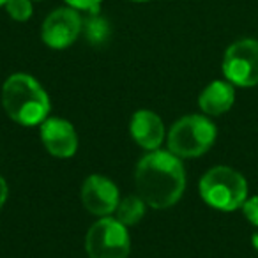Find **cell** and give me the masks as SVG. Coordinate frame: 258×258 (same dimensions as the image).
Wrapping results in <instances>:
<instances>
[{"mask_svg": "<svg viewBox=\"0 0 258 258\" xmlns=\"http://www.w3.org/2000/svg\"><path fill=\"white\" fill-rule=\"evenodd\" d=\"M235 101V90L230 82L216 80L202 90L198 104L207 115H221L232 108Z\"/></svg>", "mask_w": 258, "mask_h": 258, "instance_id": "obj_11", "label": "cell"}, {"mask_svg": "<svg viewBox=\"0 0 258 258\" xmlns=\"http://www.w3.org/2000/svg\"><path fill=\"white\" fill-rule=\"evenodd\" d=\"M97 13H89V18L83 20V32H85L87 39L92 44H101L103 41H106L108 34H110L108 22L104 18H101V16H97Z\"/></svg>", "mask_w": 258, "mask_h": 258, "instance_id": "obj_13", "label": "cell"}, {"mask_svg": "<svg viewBox=\"0 0 258 258\" xmlns=\"http://www.w3.org/2000/svg\"><path fill=\"white\" fill-rule=\"evenodd\" d=\"M145 202L142 200L137 195H131V197H125L118 202L117 209H115V219L120 221L124 226L137 225L145 214Z\"/></svg>", "mask_w": 258, "mask_h": 258, "instance_id": "obj_12", "label": "cell"}, {"mask_svg": "<svg viewBox=\"0 0 258 258\" xmlns=\"http://www.w3.org/2000/svg\"><path fill=\"white\" fill-rule=\"evenodd\" d=\"M138 197L154 209H168L179 202L186 187L180 158L166 151H152L142 158L135 172Z\"/></svg>", "mask_w": 258, "mask_h": 258, "instance_id": "obj_1", "label": "cell"}, {"mask_svg": "<svg viewBox=\"0 0 258 258\" xmlns=\"http://www.w3.org/2000/svg\"><path fill=\"white\" fill-rule=\"evenodd\" d=\"M83 30V20L73 8H60L51 11L41 27V37L44 44L53 50H64L71 46Z\"/></svg>", "mask_w": 258, "mask_h": 258, "instance_id": "obj_7", "label": "cell"}, {"mask_svg": "<svg viewBox=\"0 0 258 258\" xmlns=\"http://www.w3.org/2000/svg\"><path fill=\"white\" fill-rule=\"evenodd\" d=\"M242 211L246 214L247 221L253 223L254 226H258V197L247 198L242 205Z\"/></svg>", "mask_w": 258, "mask_h": 258, "instance_id": "obj_16", "label": "cell"}, {"mask_svg": "<svg viewBox=\"0 0 258 258\" xmlns=\"http://www.w3.org/2000/svg\"><path fill=\"white\" fill-rule=\"evenodd\" d=\"M41 140L51 156L68 159L78 149V137L71 122L60 117H48L41 124Z\"/></svg>", "mask_w": 258, "mask_h": 258, "instance_id": "obj_9", "label": "cell"}, {"mask_svg": "<svg viewBox=\"0 0 258 258\" xmlns=\"http://www.w3.org/2000/svg\"><path fill=\"white\" fill-rule=\"evenodd\" d=\"M133 2H149V0H133Z\"/></svg>", "mask_w": 258, "mask_h": 258, "instance_id": "obj_19", "label": "cell"}, {"mask_svg": "<svg viewBox=\"0 0 258 258\" xmlns=\"http://www.w3.org/2000/svg\"><path fill=\"white\" fill-rule=\"evenodd\" d=\"M6 11L15 22H27L32 16V0H8Z\"/></svg>", "mask_w": 258, "mask_h": 258, "instance_id": "obj_14", "label": "cell"}, {"mask_svg": "<svg viewBox=\"0 0 258 258\" xmlns=\"http://www.w3.org/2000/svg\"><path fill=\"white\" fill-rule=\"evenodd\" d=\"M216 125L204 115H187L172 125L168 133L170 152L177 158H198L212 147Z\"/></svg>", "mask_w": 258, "mask_h": 258, "instance_id": "obj_4", "label": "cell"}, {"mask_svg": "<svg viewBox=\"0 0 258 258\" xmlns=\"http://www.w3.org/2000/svg\"><path fill=\"white\" fill-rule=\"evenodd\" d=\"M204 202L218 211H235L247 200V182L230 166H214L200 180Z\"/></svg>", "mask_w": 258, "mask_h": 258, "instance_id": "obj_3", "label": "cell"}, {"mask_svg": "<svg viewBox=\"0 0 258 258\" xmlns=\"http://www.w3.org/2000/svg\"><path fill=\"white\" fill-rule=\"evenodd\" d=\"M131 240L125 226L113 218H103L90 226L85 249L90 258H127Z\"/></svg>", "mask_w": 258, "mask_h": 258, "instance_id": "obj_5", "label": "cell"}, {"mask_svg": "<svg viewBox=\"0 0 258 258\" xmlns=\"http://www.w3.org/2000/svg\"><path fill=\"white\" fill-rule=\"evenodd\" d=\"M131 135L140 147L147 151H158L165 140V125L158 113L151 110H140L131 118Z\"/></svg>", "mask_w": 258, "mask_h": 258, "instance_id": "obj_10", "label": "cell"}, {"mask_svg": "<svg viewBox=\"0 0 258 258\" xmlns=\"http://www.w3.org/2000/svg\"><path fill=\"white\" fill-rule=\"evenodd\" d=\"M2 104L9 118L22 125H41L50 115V97L34 76L15 73L2 87Z\"/></svg>", "mask_w": 258, "mask_h": 258, "instance_id": "obj_2", "label": "cell"}, {"mask_svg": "<svg viewBox=\"0 0 258 258\" xmlns=\"http://www.w3.org/2000/svg\"><path fill=\"white\" fill-rule=\"evenodd\" d=\"M8 4V0H0V6H6Z\"/></svg>", "mask_w": 258, "mask_h": 258, "instance_id": "obj_18", "label": "cell"}, {"mask_svg": "<svg viewBox=\"0 0 258 258\" xmlns=\"http://www.w3.org/2000/svg\"><path fill=\"white\" fill-rule=\"evenodd\" d=\"M69 8L76 9V11H85V13H97L99 6L103 0H64Z\"/></svg>", "mask_w": 258, "mask_h": 258, "instance_id": "obj_15", "label": "cell"}, {"mask_svg": "<svg viewBox=\"0 0 258 258\" xmlns=\"http://www.w3.org/2000/svg\"><path fill=\"white\" fill-rule=\"evenodd\" d=\"M118 202V189L108 177L89 175L82 186V204L94 216H110Z\"/></svg>", "mask_w": 258, "mask_h": 258, "instance_id": "obj_8", "label": "cell"}, {"mask_svg": "<svg viewBox=\"0 0 258 258\" xmlns=\"http://www.w3.org/2000/svg\"><path fill=\"white\" fill-rule=\"evenodd\" d=\"M223 75L232 85H258V41L240 39L230 44L223 57Z\"/></svg>", "mask_w": 258, "mask_h": 258, "instance_id": "obj_6", "label": "cell"}, {"mask_svg": "<svg viewBox=\"0 0 258 258\" xmlns=\"http://www.w3.org/2000/svg\"><path fill=\"white\" fill-rule=\"evenodd\" d=\"M6 200H8V184H6L4 177L0 175V209L6 204Z\"/></svg>", "mask_w": 258, "mask_h": 258, "instance_id": "obj_17", "label": "cell"}]
</instances>
